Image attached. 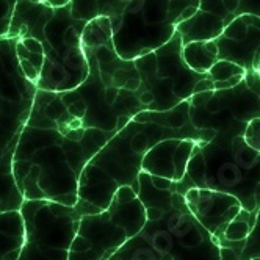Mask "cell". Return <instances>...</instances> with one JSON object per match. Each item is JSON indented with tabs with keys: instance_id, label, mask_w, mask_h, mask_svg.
<instances>
[{
	"instance_id": "1",
	"label": "cell",
	"mask_w": 260,
	"mask_h": 260,
	"mask_svg": "<svg viewBox=\"0 0 260 260\" xmlns=\"http://www.w3.org/2000/svg\"><path fill=\"white\" fill-rule=\"evenodd\" d=\"M115 134L85 127L66 110L58 92L38 89L11 161L24 201L76 206L85 165Z\"/></svg>"
},
{
	"instance_id": "2",
	"label": "cell",
	"mask_w": 260,
	"mask_h": 260,
	"mask_svg": "<svg viewBox=\"0 0 260 260\" xmlns=\"http://www.w3.org/2000/svg\"><path fill=\"white\" fill-rule=\"evenodd\" d=\"M171 183L170 179L140 173L138 198L146 222L107 260H219L218 243Z\"/></svg>"
},
{
	"instance_id": "3",
	"label": "cell",
	"mask_w": 260,
	"mask_h": 260,
	"mask_svg": "<svg viewBox=\"0 0 260 260\" xmlns=\"http://www.w3.org/2000/svg\"><path fill=\"white\" fill-rule=\"evenodd\" d=\"M166 138H191L201 143V130L191 122L180 128L151 119V111L137 113L94 154L80 174L76 207L85 215L104 212L116 191L130 187L138 194V177L147 151Z\"/></svg>"
},
{
	"instance_id": "4",
	"label": "cell",
	"mask_w": 260,
	"mask_h": 260,
	"mask_svg": "<svg viewBox=\"0 0 260 260\" xmlns=\"http://www.w3.org/2000/svg\"><path fill=\"white\" fill-rule=\"evenodd\" d=\"M171 188L185 193L188 188H207L235 196L241 207L255 215L260 209V152L249 147L243 137L226 138L218 130L209 143H196L187 171Z\"/></svg>"
},
{
	"instance_id": "5",
	"label": "cell",
	"mask_w": 260,
	"mask_h": 260,
	"mask_svg": "<svg viewBox=\"0 0 260 260\" xmlns=\"http://www.w3.org/2000/svg\"><path fill=\"white\" fill-rule=\"evenodd\" d=\"M71 16V5L50 8L40 0H16L10 38L31 36L44 50V63L38 79V89L61 92L77 88L88 74L83 47L72 49L66 43V30L76 22Z\"/></svg>"
},
{
	"instance_id": "6",
	"label": "cell",
	"mask_w": 260,
	"mask_h": 260,
	"mask_svg": "<svg viewBox=\"0 0 260 260\" xmlns=\"http://www.w3.org/2000/svg\"><path fill=\"white\" fill-rule=\"evenodd\" d=\"M146 222V210L138 194L122 187L110 206L80 218L69 248V260H107Z\"/></svg>"
},
{
	"instance_id": "7",
	"label": "cell",
	"mask_w": 260,
	"mask_h": 260,
	"mask_svg": "<svg viewBox=\"0 0 260 260\" xmlns=\"http://www.w3.org/2000/svg\"><path fill=\"white\" fill-rule=\"evenodd\" d=\"M24 245L17 260H69V248L83 216L76 206L24 201Z\"/></svg>"
},
{
	"instance_id": "8",
	"label": "cell",
	"mask_w": 260,
	"mask_h": 260,
	"mask_svg": "<svg viewBox=\"0 0 260 260\" xmlns=\"http://www.w3.org/2000/svg\"><path fill=\"white\" fill-rule=\"evenodd\" d=\"M36 86L19 66L16 38L0 36V151L14 147L33 107Z\"/></svg>"
},
{
	"instance_id": "9",
	"label": "cell",
	"mask_w": 260,
	"mask_h": 260,
	"mask_svg": "<svg viewBox=\"0 0 260 260\" xmlns=\"http://www.w3.org/2000/svg\"><path fill=\"white\" fill-rule=\"evenodd\" d=\"M182 196L191 215L206 228L216 243L224 237L229 222L243 209L235 196L215 190L188 188Z\"/></svg>"
},
{
	"instance_id": "10",
	"label": "cell",
	"mask_w": 260,
	"mask_h": 260,
	"mask_svg": "<svg viewBox=\"0 0 260 260\" xmlns=\"http://www.w3.org/2000/svg\"><path fill=\"white\" fill-rule=\"evenodd\" d=\"M196 143L199 141L191 138H166L157 143L144 155L141 171L179 182L187 171Z\"/></svg>"
},
{
	"instance_id": "11",
	"label": "cell",
	"mask_w": 260,
	"mask_h": 260,
	"mask_svg": "<svg viewBox=\"0 0 260 260\" xmlns=\"http://www.w3.org/2000/svg\"><path fill=\"white\" fill-rule=\"evenodd\" d=\"M226 21L221 17L198 10L187 21L176 25V31L180 35L182 46L193 41H210L216 40L226 28Z\"/></svg>"
},
{
	"instance_id": "12",
	"label": "cell",
	"mask_w": 260,
	"mask_h": 260,
	"mask_svg": "<svg viewBox=\"0 0 260 260\" xmlns=\"http://www.w3.org/2000/svg\"><path fill=\"white\" fill-rule=\"evenodd\" d=\"M24 218L21 210L0 213V260H17L24 245Z\"/></svg>"
},
{
	"instance_id": "13",
	"label": "cell",
	"mask_w": 260,
	"mask_h": 260,
	"mask_svg": "<svg viewBox=\"0 0 260 260\" xmlns=\"http://www.w3.org/2000/svg\"><path fill=\"white\" fill-rule=\"evenodd\" d=\"M14 147L0 151V213L8 210H21V206L24 202V196L17 188L13 176L11 161Z\"/></svg>"
},
{
	"instance_id": "14",
	"label": "cell",
	"mask_w": 260,
	"mask_h": 260,
	"mask_svg": "<svg viewBox=\"0 0 260 260\" xmlns=\"http://www.w3.org/2000/svg\"><path fill=\"white\" fill-rule=\"evenodd\" d=\"M182 57L190 69L199 74L207 71L218 61V47L215 40L210 41H193L182 46Z\"/></svg>"
},
{
	"instance_id": "15",
	"label": "cell",
	"mask_w": 260,
	"mask_h": 260,
	"mask_svg": "<svg viewBox=\"0 0 260 260\" xmlns=\"http://www.w3.org/2000/svg\"><path fill=\"white\" fill-rule=\"evenodd\" d=\"M240 260H251L255 257H260V209L255 213L254 224L245 238V245L240 251Z\"/></svg>"
},
{
	"instance_id": "16",
	"label": "cell",
	"mask_w": 260,
	"mask_h": 260,
	"mask_svg": "<svg viewBox=\"0 0 260 260\" xmlns=\"http://www.w3.org/2000/svg\"><path fill=\"white\" fill-rule=\"evenodd\" d=\"M246 69L243 66H240L234 61L229 60H218L209 71H207V77L212 82H221L226 80L232 76H245Z\"/></svg>"
},
{
	"instance_id": "17",
	"label": "cell",
	"mask_w": 260,
	"mask_h": 260,
	"mask_svg": "<svg viewBox=\"0 0 260 260\" xmlns=\"http://www.w3.org/2000/svg\"><path fill=\"white\" fill-rule=\"evenodd\" d=\"M248 31H249V25L245 24L240 16H237L234 21H231L226 25V28L222 30L219 36H224V38L232 40V41H241L248 36Z\"/></svg>"
},
{
	"instance_id": "18",
	"label": "cell",
	"mask_w": 260,
	"mask_h": 260,
	"mask_svg": "<svg viewBox=\"0 0 260 260\" xmlns=\"http://www.w3.org/2000/svg\"><path fill=\"white\" fill-rule=\"evenodd\" d=\"M243 140L254 151L260 152V118H252L248 122Z\"/></svg>"
},
{
	"instance_id": "19",
	"label": "cell",
	"mask_w": 260,
	"mask_h": 260,
	"mask_svg": "<svg viewBox=\"0 0 260 260\" xmlns=\"http://www.w3.org/2000/svg\"><path fill=\"white\" fill-rule=\"evenodd\" d=\"M198 2H199L198 10L210 13V14H215V16L221 17V19H224L226 24L234 21L232 17L226 13V10L222 8V0H198Z\"/></svg>"
},
{
	"instance_id": "20",
	"label": "cell",
	"mask_w": 260,
	"mask_h": 260,
	"mask_svg": "<svg viewBox=\"0 0 260 260\" xmlns=\"http://www.w3.org/2000/svg\"><path fill=\"white\" fill-rule=\"evenodd\" d=\"M245 76H232L226 80H221V82H213V86L215 89H229V88H234L237 86L238 83H241V80H243Z\"/></svg>"
},
{
	"instance_id": "21",
	"label": "cell",
	"mask_w": 260,
	"mask_h": 260,
	"mask_svg": "<svg viewBox=\"0 0 260 260\" xmlns=\"http://www.w3.org/2000/svg\"><path fill=\"white\" fill-rule=\"evenodd\" d=\"M219 260H240V255L228 246H221L219 248Z\"/></svg>"
},
{
	"instance_id": "22",
	"label": "cell",
	"mask_w": 260,
	"mask_h": 260,
	"mask_svg": "<svg viewBox=\"0 0 260 260\" xmlns=\"http://www.w3.org/2000/svg\"><path fill=\"white\" fill-rule=\"evenodd\" d=\"M240 17L249 27H254V28L260 30V16H255V14H240Z\"/></svg>"
},
{
	"instance_id": "23",
	"label": "cell",
	"mask_w": 260,
	"mask_h": 260,
	"mask_svg": "<svg viewBox=\"0 0 260 260\" xmlns=\"http://www.w3.org/2000/svg\"><path fill=\"white\" fill-rule=\"evenodd\" d=\"M40 2H43L50 8H63L71 4V0H40Z\"/></svg>"
}]
</instances>
